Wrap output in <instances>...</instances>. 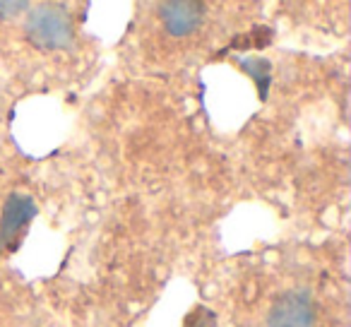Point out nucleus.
Listing matches in <instances>:
<instances>
[{
    "label": "nucleus",
    "instance_id": "obj_6",
    "mask_svg": "<svg viewBox=\"0 0 351 327\" xmlns=\"http://www.w3.org/2000/svg\"><path fill=\"white\" fill-rule=\"evenodd\" d=\"M186 327H217V315L205 306L193 308V313L186 317Z\"/></svg>",
    "mask_w": 351,
    "mask_h": 327
},
{
    "label": "nucleus",
    "instance_id": "obj_5",
    "mask_svg": "<svg viewBox=\"0 0 351 327\" xmlns=\"http://www.w3.org/2000/svg\"><path fill=\"white\" fill-rule=\"evenodd\" d=\"M243 70L250 75V77L258 82V87H260V97H267V89H269V80H272V75H269V63L267 60H260V58H255V60H243Z\"/></svg>",
    "mask_w": 351,
    "mask_h": 327
},
{
    "label": "nucleus",
    "instance_id": "obj_2",
    "mask_svg": "<svg viewBox=\"0 0 351 327\" xmlns=\"http://www.w3.org/2000/svg\"><path fill=\"white\" fill-rule=\"evenodd\" d=\"M36 217V205L29 195L12 193L3 205L0 217V253H12L20 245L22 236L27 234V226Z\"/></svg>",
    "mask_w": 351,
    "mask_h": 327
},
{
    "label": "nucleus",
    "instance_id": "obj_1",
    "mask_svg": "<svg viewBox=\"0 0 351 327\" xmlns=\"http://www.w3.org/2000/svg\"><path fill=\"white\" fill-rule=\"evenodd\" d=\"M25 34L36 49L44 51H60L68 49L75 39L73 22L68 12L56 5H39L32 10L29 20L25 25Z\"/></svg>",
    "mask_w": 351,
    "mask_h": 327
},
{
    "label": "nucleus",
    "instance_id": "obj_7",
    "mask_svg": "<svg viewBox=\"0 0 351 327\" xmlns=\"http://www.w3.org/2000/svg\"><path fill=\"white\" fill-rule=\"evenodd\" d=\"M29 0H0V20H10V17L20 15L27 8Z\"/></svg>",
    "mask_w": 351,
    "mask_h": 327
},
{
    "label": "nucleus",
    "instance_id": "obj_3",
    "mask_svg": "<svg viewBox=\"0 0 351 327\" xmlns=\"http://www.w3.org/2000/svg\"><path fill=\"white\" fill-rule=\"evenodd\" d=\"M267 327H315V303L308 291H287L274 298Z\"/></svg>",
    "mask_w": 351,
    "mask_h": 327
},
{
    "label": "nucleus",
    "instance_id": "obj_4",
    "mask_svg": "<svg viewBox=\"0 0 351 327\" xmlns=\"http://www.w3.org/2000/svg\"><path fill=\"white\" fill-rule=\"evenodd\" d=\"M159 20L161 27L176 39L191 36L205 20V5L202 0H164L159 8Z\"/></svg>",
    "mask_w": 351,
    "mask_h": 327
}]
</instances>
